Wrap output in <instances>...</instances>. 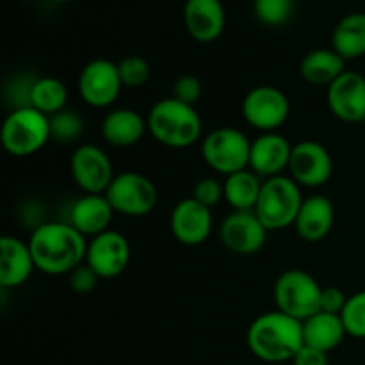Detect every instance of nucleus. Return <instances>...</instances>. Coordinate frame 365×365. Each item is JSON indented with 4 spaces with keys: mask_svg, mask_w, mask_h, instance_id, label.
Here are the masks:
<instances>
[{
    "mask_svg": "<svg viewBox=\"0 0 365 365\" xmlns=\"http://www.w3.org/2000/svg\"><path fill=\"white\" fill-rule=\"evenodd\" d=\"M36 269L50 277L70 274L75 267L84 264L88 242L70 223L50 221L32 230L29 239Z\"/></svg>",
    "mask_w": 365,
    "mask_h": 365,
    "instance_id": "nucleus-1",
    "label": "nucleus"
},
{
    "mask_svg": "<svg viewBox=\"0 0 365 365\" xmlns=\"http://www.w3.org/2000/svg\"><path fill=\"white\" fill-rule=\"evenodd\" d=\"M246 344L255 359L266 364L292 362L296 353L305 346L303 323L280 312H264L250 323Z\"/></svg>",
    "mask_w": 365,
    "mask_h": 365,
    "instance_id": "nucleus-2",
    "label": "nucleus"
},
{
    "mask_svg": "<svg viewBox=\"0 0 365 365\" xmlns=\"http://www.w3.org/2000/svg\"><path fill=\"white\" fill-rule=\"evenodd\" d=\"M148 132L159 145L184 150L202 138L203 121L196 107L168 96L155 102L146 116Z\"/></svg>",
    "mask_w": 365,
    "mask_h": 365,
    "instance_id": "nucleus-3",
    "label": "nucleus"
},
{
    "mask_svg": "<svg viewBox=\"0 0 365 365\" xmlns=\"http://www.w3.org/2000/svg\"><path fill=\"white\" fill-rule=\"evenodd\" d=\"M302 185L291 177L278 175L262 182L255 214L262 221L267 232H280L294 227L299 209L303 203Z\"/></svg>",
    "mask_w": 365,
    "mask_h": 365,
    "instance_id": "nucleus-4",
    "label": "nucleus"
},
{
    "mask_svg": "<svg viewBox=\"0 0 365 365\" xmlns=\"http://www.w3.org/2000/svg\"><path fill=\"white\" fill-rule=\"evenodd\" d=\"M2 146L14 157H31L45 148L52 139L50 118L34 107L13 109L6 116L0 132Z\"/></svg>",
    "mask_w": 365,
    "mask_h": 365,
    "instance_id": "nucleus-5",
    "label": "nucleus"
},
{
    "mask_svg": "<svg viewBox=\"0 0 365 365\" xmlns=\"http://www.w3.org/2000/svg\"><path fill=\"white\" fill-rule=\"evenodd\" d=\"M323 287L310 273L303 269H287L277 278L273 289L277 310L305 321L319 312Z\"/></svg>",
    "mask_w": 365,
    "mask_h": 365,
    "instance_id": "nucleus-6",
    "label": "nucleus"
},
{
    "mask_svg": "<svg viewBox=\"0 0 365 365\" xmlns=\"http://www.w3.org/2000/svg\"><path fill=\"white\" fill-rule=\"evenodd\" d=\"M250 150L252 141L245 132L234 127L214 128L202 141V155L207 166L225 177L248 170Z\"/></svg>",
    "mask_w": 365,
    "mask_h": 365,
    "instance_id": "nucleus-7",
    "label": "nucleus"
},
{
    "mask_svg": "<svg viewBox=\"0 0 365 365\" xmlns=\"http://www.w3.org/2000/svg\"><path fill=\"white\" fill-rule=\"evenodd\" d=\"M114 212L127 217L148 216L159 202L155 184L138 171L118 173L106 191Z\"/></svg>",
    "mask_w": 365,
    "mask_h": 365,
    "instance_id": "nucleus-8",
    "label": "nucleus"
},
{
    "mask_svg": "<svg viewBox=\"0 0 365 365\" xmlns=\"http://www.w3.org/2000/svg\"><path fill=\"white\" fill-rule=\"evenodd\" d=\"M241 113L250 127L264 132H277L291 116L289 96L271 84L250 89L242 98Z\"/></svg>",
    "mask_w": 365,
    "mask_h": 365,
    "instance_id": "nucleus-9",
    "label": "nucleus"
},
{
    "mask_svg": "<svg viewBox=\"0 0 365 365\" xmlns=\"http://www.w3.org/2000/svg\"><path fill=\"white\" fill-rule=\"evenodd\" d=\"M82 102L95 109L110 107L123 89L118 63L109 59H93L82 68L77 82Z\"/></svg>",
    "mask_w": 365,
    "mask_h": 365,
    "instance_id": "nucleus-10",
    "label": "nucleus"
},
{
    "mask_svg": "<svg viewBox=\"0 0 365 365\" xmlns=\"http://www.w3.org/2000/svg\"><path fill=\"white\" fill-rule=\"evenodd\" d=\"M71 178L84 195H106L114 180V168L109 155L96 145H81L70 159Z\"/></svg>",
    "mask_w": 365,
    "mask_h": 365,
    "instance_id": "nucleus-11",
    "label": "nucleus"
},
{
    "mask_svg": "<svg viewBox=\"0 0 365 365\" xmlns=\"http://www.w3.org/2000/svg\"><path fill=\"white\" fill-rule=\"evenodd\" d=\"M130 242L123 234L116 230H106L91 237L88 242L84 262L98 274L102 280L120 277L130 264Z\"/></svg>",
    "mask_w": 365,
    "mask_h": 365,
    "instance_id": "nucleus-12",
    "label": "nucleus"
},
{
    "mask_svg": "<svg viewBox=\"0 0 365 365\" xmlns=\"http://www.w3.org/2000/svg\"><path fill=\"white\" fill-rule=\"evenodd\" d=\"M267 228L255 210H232L220 227L221 245L235 255H253L264 248Z\"/></svg>",
    "mask_w": 365,
    "mask_h": 365,
    "instance_id": "nucleus-13",
    "label": "nucleus"
},
{
    "mask_svg": "<svg viewBox=\"0 0 365 365\" xmlns=\"http://www.w3.org/2000/svg\"><path fill=\"white\" fill-rule=\"evenodd\" d=\"M291 178L303 187L316 189L327 184L334 173V160L330 152L319 141L305 139L292 146L291 163H289Z\"/></svg>",
    "mask_w": 365,
    "mask_h": 365,
    "instance_id": "nucleus-14",
    "label": "nucleus"
},
{
    "mask_svg": "<svg viewBox=\"0 0 365 365\" xmlns=\"http://www.w3.org/2000/svg\"><path fill=\"white\" fill-rule=\"evenodd\" d=\"M212 209L195 198H184L175 205L170 216L173 237L184 246H200L212 234Z\"/></svg>",
    "mask_w": 365,
    "mask_h": 365,
    "instance_id": "nucleus-15",
    "label": "nucleus"
},
{
    "mask_svg": "<svg viewBox=\"0 0 365 365\" xmlns=\"http://www.w3.org/2000/svg\"><path fill=\"white\" fill-rule=\"evenodd\" d=\"M328 109L344 123L365 121V77L346 70L337 81L328 86Z\"/></svg>",
    "mask_w": 365,
    "mask_h": 365,
    "instance_id": "nucleus-16",
    "label": "nucleus"
},
{
    "mask_svg": "<svg viewBox=\"0 0 365 365\" xmlns=\"http://www.w3.org/2000/svg\"><path fill=\"white\" fill-rule=\"evenodd\" d=\"M292 146L285 135L278 132H264L252 141L250 170L259 177L271 178L284 175L291 163Z\"/></svg>",
    "mask_w": 365,
    "mask_h": 365,
    "instance_id": "nucleus-17",
    "label": "nucleus"
},
{
    "mask_svg": "<svg viewBox=\"0 0 365 365\" xmlns=\"http://www.w3.org/2000/svg\"><path fill=\"white\" fill-rule=\"evenodd\" d=\"M225 7L221 0H187L184 6V24L192 39L212 43L223 34Z\"/></svg>",
    "mask_w": 365,
    "mask_h": 365,
    "instance_id": "nucleus-18",
    "label": "nucleus"
},
{
    "mask_svg": "<svg viewBox=\"0 0 365 365\" xmlns=\"http://www.w3.org/2000/svg\"><path fill=\"white\" fill-rule=\"evenodd\" d=\"M34 271L36 264L29 242L14 235H4L0 239V287H21Z\"/></svg>",
    "mask_w": 365,
    "mask_h": 365,
    "instance_id": "nucleus-19",
    "label": "nucleus"
},
{
    "mask_svg": "<svg viewBox=\"0 0 365 365\" xmlns=\"http://www.w3.org/2000/svg\"><path fill=\"white\" fill-rule=\"evenodd\" d=\"M335 223V207L328 196L312 195L303 200L294 221V230L305 242H319L331 232Z\"/></svg>",
    "mask_w": 365,
    "mask_h": 365,
    "instance_id": "nucleus-20",
    "label": "nucleus"
},
{
    "mask_svg": "<svg viewBox=\"0 0 365 365\" xmlns=\"http://www.w3.org/2000/svg\"><path fill=\"white\" fill-rule=\"evenodd\" d=\"M114 209L106 195H82L71 205L68 223L77 228L84 237H95L109 230Z\"/></svg>",
    "mask_w": 365,
    "mask_h": 365,
    "instance_id": "nucleus-21",
    "label": "nucleus"
},
{
    "mask_svg": "<svg viewBox=\"0 0 365 365\" xmlns=\"http://www.w3.org/2000/svg\"><path fill=\"white\" fill-rule=\"evenodd\" d=\"M102 138L116 148L138 145L148 130L146 118L134 109H113L102 120Z\"/></svg>",
    "mask_w": 365,
    "mask_h": 365,
    "instance_id": "nucleus-22",
    "label": "nucleus"
},
{
    "mask_svg": "<svg viewBox=\"0 0 365 365\" xmlns=\"http://www.w3.org/2000/svg\"><path fill=\"white\" fill-rule=\"evenodd\" d=\"M346 328L341 316L328 312H317L303 321V341L305 346L330 353L337 349L346 339Z\"/></svg>",
    "mask_w": 365,
    "mask_h": 365,
    "instance_id": "nucleus-23",
    "label": "nucleus"
},
{
    "mask_svg": "<svg viewBox=\"0 0 365 365\" xmlns=\"http://www.w3.org/2000/svg\"><path fill=\"white\" fill-rule=\"evenodd\" d=\"M346 71V59L334 48H317L299 63V73L310 86H331Z\"/></svg>",
    "mask_w": 365,
    "mask_h": 365,
    "instance_id": "nucleus-24",
    "label": "nucleus"
},
{
    "mask_svg": "<svg viewBox=\"0 0 365 365\" xmlns=\"http://www.w3.org/2000/svg\"><path fill=\"white\" fill-rule=\"evenodd\" d=\"M331 48L346 61L365 56V13L346 14L335 25Z\"/></svg>",
    "mask_w": 365,
    "mask_h": 365,
    "instance_id": "nucleus-25",
    "label": "nucleus"
},
{
    "mask_svg": "<svg viewBox=\"0 0 365 365\" xmlns=\"http://www.w3.org/2000/svg\"><path fill=\"white\" fill-rule=\"evenodd\" d=\"M262 182L252 170H242L225 177V202L232 207V210H255L259 202Z\"/></svg>",
    "mask_w": 365,
    "mask_h": 365,
    "instance_id": "nucleus-26",
    "label": "nucleus"
},
{
    "mask_svg": "<svg viewBox=\"0 0 365 365\" xmlns=\"http://www.w3.org/2000/svg\"><path fill=\"white\" fill-rule=\"evenodd\" d=\"M66 102L68 88L63 81L56 77L36 78L31 91V107L46 116H52V114L66 109Z\"/></svg>",
    "mask_w": 365,
    "mask_h": 365,
    "instance_id": "nucleus-27",
    "label": "nucleus"
},
{
    "mask_svg": "<svg viewBox=\"0 0 365 365\" xmlns=\"http://www.w3.org/2000/svg\"><path fill=\"white\" fill-rule=\"evenodd\" d=\"M50 118V135L57 143L70 145V143L78 141L84 135L86 125L81 114L77 110L63 109Z\"/></svg>",
    "mask_w": 365,
    "mask_h": 365,
    "instance_id": "nucleus-28",
    "label": "nucleus"
},
{
    "mask_svg": "<svg viewBox=\"0 0 365 365\" xmlns=\"http://www.w3.org/2000/svg\"><path fill=\"white\" fill-rule=\"evenodd\" d=\"M294 0H253V11L260 24L280 27L291 20L294 13Z\"/></svg>",
    "mask_w": 365,
    "mask_h": 365,
    "instance_id": "nucleus-29",
    "label": "nucleus"
},
{
    "mask_svg": "<svg viewBox=\"0 0 365 365\" xmlns=\"http://www.w3.org/2000/svg\"><path fill=\"white\" fill-rule=\"evenodd\" d=\"M341 319L349 337L365 339V291L349 296Z\"/></svg>",
    "mask_w": 365,
    "mask_h": 365,
    "instance_id": "nucleus-30",
    "label": "nucleus"
},
{
    "mask_svg": "<svg viewBox=\"0 0 365 365\" xmlns=\"http://www.w3.org/2000/svg\"><path fill=\"white\" fill-rule=\"evenodd\" d=\"M121 82L123 88L138 89L148 82L150 78V64L141 56H127L118 63Z\"/></svg>",
    "mask_w": 365,
    "mask_h": 365,
    "instance_id": "nucleus-31",
    "label": "nucleus"
},
{
    "mask_svg": "<svg viewBox=\"0 0 365 365\" xmlns=\"http://www.w3.org/2000/svg\"><path fill=\"white\" fill-rule=\"evenodd\" d=\"M192 198L196 202H200L202 205L209 207H216L221 200H225V189H223V182L216 180L212 177H205L200 178L198 182L192 187Z\"/></svg>",
    "mask_w": 365,
    "mask_h": 365,
    "instance_id": "nucleus-32",
    "label": "nucleus"
},
{
    "mask_svg": "<svg viewBox=\"0 0 365 365\" xmlns=\"http://www.w3.org/2000/svg\"><path fill=\"white\" fill-rule=\"evenodd\" d=\"M203 95V84L196 75L185 73L175 81L173 84V98L195 107Z\"/></svg>",
    "mask_w": 365,
    "mask_h": 365,
    "instance_id": "nucleus-33",
    "label": "nucleus"
},
{
    "mask_svg": "<svg viewBox=\"0 0 365 365\" xmlns=\"http://www.w3.org/2000/svg\"><path fill=\"white\" fill-rule=\"evenodd\" d=\"M102 278L88 266V264H81L78 267H75L70 274H68V284L70 289L77 294H89L91 291H95L96 285Z\"/></svg>",
    "mask_w": 365,
    "mask_h": 365,
    "instance_id": "nucleus-34",
    "label": "nucleus"
},
{
    "mask_svg": "<svg viewBox=\"0 0 365 365\" xmlns=\"http://www.w3.org/2000/svg\"><path fill=\"white\" fill-rule=\"evenodd\" d=\"M349 296L344 294V291L339 287H323L321 291V303H319V310L321 312H328V314H335V316H341L342 310H344L346 303H348Z\"/></svg>",
    "mask_w": 365,
    "mask_h": 365,
    "instance_id": "nucleus-35",
    "label": "nucleus"
},
{
    "mask_svg": "<svg viewBox=\"0 0 365 365\" xmlns=\"http://www.w3.org/2000/svg\"><path fill=\"white\" fill-rule=\"evenodd\" d=\"M328 355L330 353L310 348V346H303L292 359V365H330V356Z\"/></svg>",
    "mask_w": 365,
    "mask_h": 365,
    "instance_id": "nucleus-36",
    "label": "nucleus"
},
{
    "mask_svg": "<svg viewBox=\"0 0 365 365\" xmlns=\"http://www.w3.org/2000/svg\"><path fill=\"white\" fill-rule=\"evenodd\" d=\"M53 2H70V0H53Z\"/></svg>",
    "mask_w": 365,
    "mask_h": 365,
    "instance_id": "nucleus-37",
    "label": "nucleus"
}]
</instances>
